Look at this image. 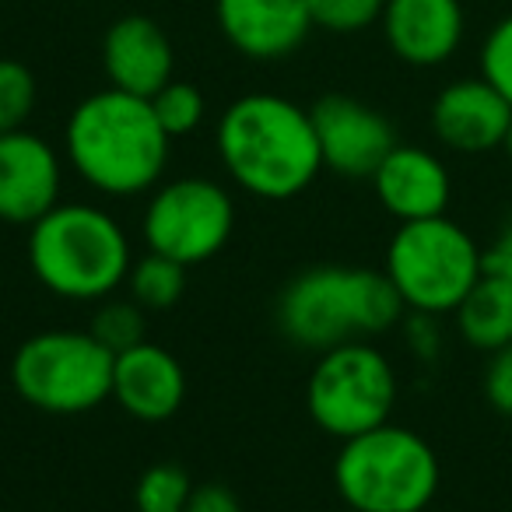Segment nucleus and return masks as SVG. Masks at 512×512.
<instances>
[{
  "mask_svg": "<svg viewBox=\"0 0 512 512\" xmlns=\"http://www.w3.org/2000/svg\"><path fill=\"white\" fill-rule=\"evenodd\" d=\"M309 116L320 141L323 169H334L344 179H372L383 158L397 148L393 123L351 95H323Z\"/></svg>",
  "mask_w": 512,
  "mask_h": 512,
  "instance_id": "nucleus-10",
  "label": "nucleus"
},
{
  "mask_svg": "<svg viewBox=\"0 0 512 512\" xmlns=\"http://www.w3.org/2000/svg\"><path fill=\"white\" fill-rule=\"evenodd\" d=\"M148 102L169 137L193 134V130L204 123V113H207L204 95H200V88L190 85V81H169V85L151 95Z\"/></svg>",
  "mask_w": 512,
  "mask_h": 512,
  "instance_id": "nucleus-21",
  "label": "nucleus"
},
{
  "mask_svg": "<svg viewBox=\"0 0 512 512\" xmlns=\"http://www.w3.org/2000/svg\"><path fill=\"white\" fill-rule=\"evenodd\" d=\"M88 334L113 355H123L144 341V309L137 302H102Z\"/></svg>",
  "mask_w": 512,
  "mask_h": 512,
  "instance_id": "nucleus-23",
  "label": "nucleus"
},
{
  "mask_svg": "<svg viewBox=\"0 0 512 512\" xmlns=\"http://www.w3.org/2000/svg\"><path fill=\"white\" fill-rule=\"evenodd\" d=\"M481 78L512 102V15L498 18L481 43Z\"/></svg>",
  "mask_w": 512,
  "mask_h": 512,
  "instance_id": "nucleus-25",
  "label": "nucleus"
},
{
  "mask_svg": "<svg viewBox=\"0 0 512 512\" xmlns=\"http://www.w3.org/2000/svg\"><path fill=\"white\" fill-rule=\"evenodd\" d=\"M460 337L477 351H498L512 344V285L484 271L481 281L456 306Z\"/></svg>",
  "mask_w": 512,
  "mask_h": 512,
  "instance_id": "nucleus-18",
  "label": "nucleus"
},
{
  "mask_svg": "<svg viewBox=\"0 0 512 512\" xmlns=\"http://www.w3.org/2000/svg\"><path fill=\"white\" fill-rule=\"evenodd\" d=\"M221 36L249 60H285L313 32L306 0H214Z\"/></svg>",
  "mask_w": 512,
  "mask_h": 512,
  "instance_id": "nucleus-12",
  "label": "nucleus"
},
{
  "mask_svg": "<svg viewBox=\"0 0 512 512\" xmlns=\"http://www.w3.org/2000/svg\"><path fill=\"white\" fill-rule=\"evenodd\" d=\"M102 67L109 88L151 99L172 81L176 53L165 29L148 15H123L102 39Z\"/></svg>",
  "mask_w": 512,
  "mask_h": 512,
  "instance_id": "nucleus-15",
  "label": "nucleus"
},
{
  "mask_svg": "<svg viewBox=\"0 0 512 512\" xmlns=\"http://www.w3.org/2000/svg\"><path fill=\"white\" fill-rule=\"evenodd\" d=\"M439 456L418 432L379 425L341 442L334 484L351 512H425L439 491Z\"/></svg>",
  "mask_w": 512,
  "mask_h": 512,
  "instance_id": "nucleus-5",
  "label": "nucleus"
},
{
  "mask_svg": "<svg viewBox=\"0 0 512 512\" xmlns=\"http://www.w3.org/2000/svg\"><path fill=\"white\" fill-rule=\"evenodd\" d=\"M313 29L334 32V36H355L383 18L386 0H306Z\"/></svg>",
  "mask_w": 512,
  "mask_h": 512,
  "instance_id": "nucleus-24",
  "label": "nucleus"
},
{
  "mask_svg": "<svg viewBox=\"0 0 512 512\" xmlns=\"http://www.w3.org/2000/svg\"><path fill=\"white\" fill-rule=\"evenodd\" d=\"M183 512H242V505L225 484H197Z\"/></svg>",
  "mask_w": 512,
  "mask_h": 512,
  "instance_id": "nucleus-27",
  "label": "nucleus"
},
{
  "mask_svg": "<svg viewBox=\"0 0 512 512\" xmlns=\"http://www.w3.org/2000/svg\"><path fill=\"white\" fill-rule=\"evenodd\" d=\"M512 123V102L484 78H460L432 102V130L449 151L481 155L502 148Z\"/></svg>",
  "mask_w": 512,
  "mask_h": 512,
  "instance_id": "nucleus-13",
  "label": "nucleus"
},
{
  "mask_svg": "<svg viewBox=\"0 0 512 512\" xmlns=\"http://www.w3.org/2000/svg\"><path fill=\"white\" fill-rule=\"evenodd\" d=\"M235 228V204L214 179L183 176L155 186L144 207L141 232L151 253H162L183 267H197L225 249Z\"/></svg>",
  "mask_w": 512,
  "mask_h": 512,
  "instance_id": "nucleus-9",
  "label": "nucleus"
},
{
  "mask_svg": "<svg viewBox=\"0 0 512 512\" xmlns=\"http://www.w3.org/2000/svg\"><path fill=\"white\" fill-rule=\"evenodd\" d=\"M484 271L505 278L512 285V221L498 232V239L484 249Z\"/></svg>",
  "mask_w": 512,
  "mask_h": 512,
  "instance_id": "nucleus-28",
  "label": "nucleus"
},
{
  "mask_svg": "<svg viewBox=\"0 0 512 512\" xmlns=\"http://www.w3.org/2000/svg\"><path fill=\"white\" fill-rule=\"evenodd\" d=\"M484 393L498 414L512 418V344L491 351L488 372H484Z\"/></svg>",
  "mask_w": 512,
  "mask_h": 512,
  "instance_id": "nucleus-26",
  "label": "nucleus"
},
{
  "mask_svg": "<svg viewBox=\"0 0 512 512\" xmlns=\"http://www.w3.org/2000/svg\"><path fill=\"white\" fill-rule=\"evenodd\" d=\"M372 186H376L379 204L400 225L439 218L446 214L449 197H453V183H449L442 158L425 148H414V144H397L383 158V165L372 172Z\"/></svg>",
  "mask_w": 512,
  "mask_h": 512,
  "instance_id": "nucleus-16",
  "label": "nucleus"
},
{
  "mask_svg": "<svg viewBox=\"0 0 512 512\" xmlns=\"http://www.w3.org/2000/svg\"><path fill=\"white\" fill-rule=\"evenodd\" d=\"M193 495V481L176 463H155L141 474L134 488L137 512H183Z\"/></svg>",
  "mask_w": 512,
  "mask_h": 512,
  "instance_id": "nucleus-20",
  "label": "nucleus"
},
{
  "mask_svg": "<svg viewBox=\"0 0 512 512\" xmlns=\"http://www.w3.org/2000/svg\"><path fill=\"white\" fill-rule=\"evenodd\" d=\"M186 376L183 365L165 348L141 341L137 348L116 355L113 400L137 421H165L183 407Z\"/></svg>",
  "mask_w": 512,
  "mask_h": 512,
  "instance_id": "nucleus-17",
  "label": "nucleus"
},
{
  "mask_svg": "<svg viewBox=\"0 0 512 512\" xmlns=\"http://www.w3.org/2000/svg\"><path fill=\"white\" fill-rule=\"evenodd\" d=\"M425 512H428V509H425Z\"/></svg>",
  "mask_w": 512,
  "mask_h": 512,
  "instance_id": "nucleus-30",
  "label": "nucleus"
},
{
  "mask_svg": "<svg viewBox=\"0 0 512 512\" xmlns=\"http://www.w3.org/2000/svg\"><path fill=\"white\" fill-rule=\"evenodd\" d=\"M397 404V372L390 358L365 341L320 351L306 383V407L316 428L334 439H355L386 425Z\"/></svg>",
  "mask_w": 512,
  "mask_h": 512,
  "instance_id": "nucleus-8",
  "label": "nucleus"
},
{
  "mask_svg": "<svg viewBox=\"0 0 512 512\" xmlns=\"http://www.w3.org/2000/svg\"><path fill=\"white\" fill-rule=\"evenodd\" d=\"M502 151L509 155V162H512V123H509V134H505V141H502Z\"/></svg>",
  "mask_w": 512,
  "mask_h": 512,
  "instance_id": "nucleus-29",
  "label": "nucleus"
},
{
  "mask_svg": "<svg viewBox=\"0 0 512 512\" xmlns=\"http://www.w3.org/2000/svg\"><path fill=\"white\" fill-rule=\"evenodd\" d=\"M404 299L386 271L365 267H309L278 295V327L295 348L327 351L397 327Z\"/></svg>",
  "mask_w": 512,
  "mask_h": 512,
  "instance_id": "nucleus-3",
  "label": "nucleus"
},
{
  "mask_svg": "<svg viewBox=\"0 0 512 512\" xmlns=\"http://www.w3.org/2000/svg\"><path fill=\"white\" fill-rule=\"evenodd\" d=\"M186 271L190 267L176 264L162 253H144L130 264L127 288L141 309H172L186 292Z\"/></svg>",
  "mask_w": 512,
  "mask_h": 512,
  "instance_id": "nucleus-19",
  "label": "nucleus"
},
{
  "mask_svg": "<svg viewBox=\"0 0 512 512\" xmlns=\"http://www.w3.org/2000/svg\"><path fill=\"white\" fill-rule=\"evenodd\" d=\"M39 99L36 78L18 60H0V134L22 130Z\"/></svg>",
  "mask_w": 512,
  "mask_h": 512,
  "instance_id": "nucleus-22",
  "label": "nucleus"
},
{
  "mask_svg": "<svg viewBox=\"0 0 512 512\" xmlns=\"http://www.w3.org/2000/svg\"><path fill=\"white\" fill-rule=\"evenodd\" d=\"M379 25L397 60L411 67H439L460 50L467 15L460 0H386Z\"/></svg>",
  "mask_w": 512,
  "mask_h": 512,
  "instance_id": "nucleus-14",
  "label": "nucleus"
},
{
  "mask_svg": "<svg viewBox=\"0 0 512 512\" xmlns=\"http://www.w3.org/2000/svg\"><path fill=\"white\" fill-rule=\"evenodd\" d=\"M172 137L141 95L102 88L74 106L64 127L71 169L106 197H137L158 186Z\"/></svg>",
  "mask_w": 512,
  "mask_h": 512,
  "instance_id": "nucleus-2",
  "label": "nucleus"
},
{
  "mask_svg": "<svg viewBox=\"0 0 512 512\" xmlns=\"http://www.w3.org/2000/svg\"><path fill=\"white\" fill-rule=\"evenodd\" d=\"M64 165L50 141L32 130L0 134V218L11 225H36L60 204Z\"/></svg>",
  "mask_w": 512,
  "mask_h": 512,
  "instance_id": "nucleus-11",
  "label": "nucleus"
},
{
  "mask_svg": "<svg viewBox=\"0 0 512 512\" xmlns=\"http://www.w3.org/2000/svg\"><path fill=\"white\" fill-rule=\"evenodd\" d=\"M218 158L246 193L260 200H292L323 169L309 109L274 92H249L221 113Z\"/></svg>",
  "mask_w": 512,
  "mask_h": 512,
  "instance_id": "nucleus-1",
  "label": "nucleus"
},
{
  "mask_svg": "<svg viewBox=\"0 0 512 512\" xmlns=\"http://www.w3.org/2000/svg\"><path fill=\"white\" fill-rule=\"evenodd\" d=\"M29 264L46 292L71 302H102L127 281L130 239L109 211L57 204L29 232Z\"/></svg>",
  "mask_w": 512,
  "mask_h": 512,
  "instance_id": "nucleus-4",
  "label": "nucleus"
},
{
  "mask_svg": "<svg viewBox=\"0 0 512 512\" xmlns=\"http://www.w3.org/2000/svg\"><path fill=\"white\" fill-rule=\"evenodd\" d=\"M484 274V253L474 235L446 214L404 221L386 246V278L407 309L421 316L456 313Z\"/></svg>",
  "mask_w": 512,
  "mask_h": 512,
  "instance_id": "nucleus-6",
  "label": "nucleus"
},
{
  "mask_svg": "<svg viewBox=\"0 0 512 512\" xmlns=\"http://www.w3.org/2000/svg\"><path fill=\"white\" fill-rule=\"evenodd\" d=\"M116 355L81 330H43L11 358L18 397L46 414H85L113 397Z\"/></svg>",
  "mask_w": 512,
  "mask_h": 512,
  "instance_id": "nucleus-7",
  "label": "nucleus"
}]
</instances>
